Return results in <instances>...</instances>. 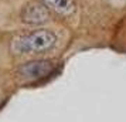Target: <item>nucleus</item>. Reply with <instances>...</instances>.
<instances>
[{
  "mask_svg": "<svg viewBox=\"0 0 126 122\" xmlns=\"http://www.w3.org/2000/svg\"><path fill=\"white\" fill-rule=\"evenodd\" d=\"M54 70V63L50 60H38V61H30L21 65L20 72L21 75L29 80H38L48 75Z\"/></svg>",
  "mask_w": 126,
  "mask_h": 122,
  "instance_id": "obj_3",
  "label": "nucleus"
},
{
  "mask_svg": "<svg viewBox=\"0 0 126 122\" xmlns=\"http://www.w3.org/2000/svg\"><path fill=\"white\" fill-rule=\"evenodd\" d=\"M51 17L50 7L41 1H29L20 12V20L30 26H38L47 23Z\"/></svg>",
  "mask_w": 126,
  "mask_h": 122,
  "instance_id": "obj_2",
  "label": "nucleus"
},
{
  "mask_svg": "<svg viewBox=\"0 0 126 122\" xmlns=\"http://www.w3.org/2000/svg\"><path fill=\"white\" fill-rule=\"evenodd\" d=\"M47 6L61 16H69L75 12L74 0H43Z\"/></svg>",
  "mask_w": 126,
  "mask_h": 122,
  "instance_id": "obj_4",
  "label": "nucleus"
},
{
  "mask_svg": "<svg viewBox=\"0 0 126 122\" xmlns=\"http://www.w3.org/2000/svg\"><path fill=\"white\" fill-rule=\"evenodd\" d=\"M57 44V35L51 30L38 29L21 34L12 41V50L16 54H38L51 50Z\"/></svg>",
  "mask_w": 126,
  "mask_h": 122,
  "instance_id": "obj_1",
  "label": "nucleus"
}]
</instances>
